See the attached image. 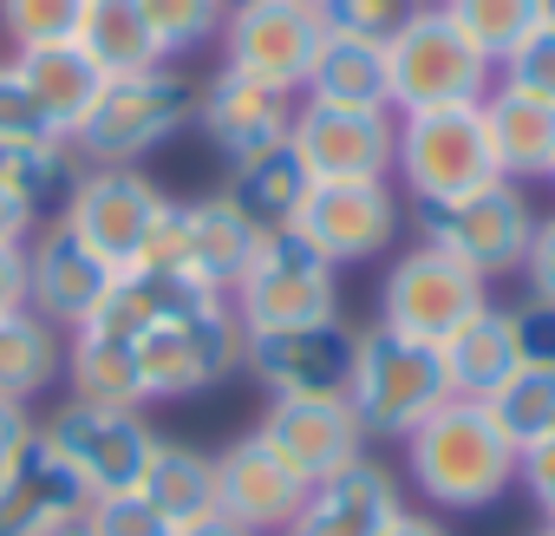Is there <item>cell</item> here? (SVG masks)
Returning a JSON list of instances; mask_svg holds the SVG:
<instances>
[{
	"mask_svg": "<svg viewBox=\"0 0 555 536\" xmlns=\"http://www.w3.org/2000/svg\"><path fill=\"white\" fill-rule=\"evenodd\" d=\"M105 341L131 347L144 406L151 399H190V393H203V386H216L222 373L242 367V321H235L229 295H203V289H177L144 328L105 334Z\"/></svg>",
	"mask_w": 555,
	"mask_h": 536,
	"instance_id": "1",
	"label": "cell"
},
{
	"mask_svg": "<svg viewBox=\"0 0 555 536\" xmlns=\"http://www.w3.org/2000/svg\"><path fill=\"white\" fill-rule=\"evenodd\" d=\"M405 477L438 510H490L516 484V445L496 432L483 399H444L405 432Z\"/></svg>",
	"mask_w": 555,
	"mask_h": 536,
	"instance_id": "2",
	"label": "cell"
},
{
	"mask_svg": "<svg viewBox=\"0 0 555 536\" xmlns=\"http://www.w3.org/2000/svg\"><path fill=\"white\" fill-rule=\"evenodd\" d=\"M190 112H196V86L177 66L125 73L99 86V99L66 131V151L92 170H138L151 151H164L190 125Z\"/></svg>",
	"mask_w": 555,
	"mask_h": 536,
	"instance_id": "3",
	"label": "cell"
},
{
	"mask_svg": "<svg viewBox=\"0 0 555 536\" xmlns=\"http://www.w3.org/2000/svg\"><path fill=\"white\" fill-rule=\"evenodd\" d=\"M229 308L242 321V334H274V328H308V321H334L340 315V276L334 261L295 235V229H274L255 235L242 276L229 289Z\"/></svg>",
	"mask_w": 555,
	"mask_h": 536,
	"instance_id": "4",
	"label": "cell"
},
{
	"mask_svg": "<svg viewBox=\"0 0 555 536\" xmlns=\"http://www.w3.org/2000/svg\"><path fill=\"white\" fill-rule=\"evenodd\" d=\"M444 399H451V380H444V360H438L431 341H412L399 328H366L360 334L347 406L366 425V438H405Z\"/></svg>",
	"mask_w": 555,
	"mask_h": 536,
	"instance_id": "5",
	"label": "cell"
},
{
	"mask_svg": "<svg viewBox=\"0 0 555 536\" xmlns=\"http://www.w3.org/2000/svg\"><path fill=\"white\" fill-rule=\"evenodd\" d=\"M496 86V66L451 27L438 8H412L399 34L386 40V92L392 112H438V105H477Z\"/></svg>",
	"mask_w": 555,
	"mask_h": 536,
	"instance_id": "6",
	"label": "cell"
},
{
	"mask_svg": "<svg viewBox=\"0 0 555 536\" xmlns=\"http://www.w3.org/2000/svg\"><path fill=\"white\" fill-rule=\"evenodd\" d=\"M399 118V144H392V170L405 177L418 209L457 203L470 190H483L496 177L490 144H483V118L477 105H438V112H392Z\"/></svg>",
	"mask_w": 555,
	"mask_h": 536,
	"instance_id": "7",
	"label": "cell"
},
{
	"mask_svg": "<svg viewBox=\"0 0 555 536\" xmlns=\"http://www.w3.org/2000/svg\"><path fill=\"white\" fill-rule=\"evenodd\" d=\"M40 438L66 458V471L86 484V497L138 490L151 445H157V432L138 406H105V399H79V393L40 419Z\"/></svg>",
	"mask_w": 555,
	"mask_h": 536,
	"instance_id": "8",
	"label": "cell"
},
{
	"mask_svg": "<svg viewBox=\"0 0 555 536\" xmlns=\"http://www.w3.org/2000/svg\"><path fill=\"white\" fill-rule=\"evenodd\" d=\"M248 248H255V229L222 196H164L157 235L138 268H164V276H177L203 295H229Z\"/></svg>",
	"mask_w": 555,
	"mask_h": 536,
	"instance_id": "9",
	"label": "cell"
},
{
	"mask_svg": "<svg viewBox=\"0 0 555 536\" xmlns=\"http://www.w3.org/2000/svg\"><path fill=\"white\" fill-rule=\"evenodd\" d=\"M164 216V190L144 170H79L60 196V222L105 261V268H138Z\"/></svg>",
	"mask_w": 555,
	"mask_h": 536,
	"instance_id": "10",
	"label": "cell"
},
{
	"mask_svg": "<svg viewBox=\"0 0 555 536\" xmlns=\"http://www.w3.org/2000/svg\"><path fill=\"white\" fill-rule=\"evenodd\" d=\"M477 308H490V282L470 276L464 261H451L444 248H431L425 235L392 255L386 282H379V328H399L412 341H444L457 321H470Z\"/></svg>",
	"mask_w": 555,
	"mask_h": 536,
	"instance_id": "11",
	"label": "cell"
},
{
	"mask_svg": "<svg viewBox=\"0 0 555 536\" xmlns=\"http://www.w3.org/2000/svg\"><path fill=\"white\" fill-rule=\"evenodd\" d=\"M529 229H535V209H529L522 183H509V177H490L483 190L425 209V242L444 248L451 261H464L483 282L516 276L522 255H529Z\"/></svg>",
	"mask_w": 555,
	"mask_h": 536,
	"instance_id": "12",
	"label": "cell"
},
{
	"mask_svg": "<svg viewBox=\"0 0 555 536\" xmlns=\"http://www.w3.org/2000/svg\"><path fill=\"white\" fill-rule=\"evenodd\" d=\"M321 14L301 8V0H229L222 14V66L229 73H248L274 92H295L301 99V79L314 66V47H321Z\"/></svg>",
	"mask_w": 555,
	"mask_h": 536,
	"instance_id": "13",
	"label": "cell"
},
{
	"mask_svg": "<svg viewBox=\"0 0 555 536\" xmlns=\"http://www.w3.org/2000/svg\"><path fill=\"white\" fill-rule=\"evenodd\" d=\"M353 347H360V334L340 328V315L334 321H308V328L242 334V373L268 399H347Z\"/></svg>",
	"mask_w": 555,
	"mask_h": 536,
	"instance_id": "14",
	"label": "cell"
},
{
	"mask_svg": "<svg viewBox=\"0 0 555 536\" xmlns=\"http://www.w3.org/2000/svg\"><path fill=\"white\" fill-rule=\"evenodd\" d=\"M399 118L392 112H353V105H295L288 151L308 170V183H379L392 177Z\"/></svg>",
	"mask_w": 555,
	"mask_h": 536,
	"instance_id": "15",
	"label": "cell"
},
{
	"mask_svg": "<svg viewBox=\"0 0 555 536\" xmlns=\"http://www.w3.org/2000/svg\"><path fill=\"white\" fill-rule=\"evenodd\" d=\"M295 235H308L334 268H360L392 248L399 235V196L392 183H308L295 209Z\"/></svg>",
	"mask_w": 555,
	"mask_h": 536,
	"instance_id": "16",
	"label": "cell"
},
{
	"mask_svg": "<svg viewBox=\"0 0 555 536\" xmlns=\"http://www.w3.org/2000/svg\"><path fill=\"white\" fill-rule=\"evenodd\" d=\"M295 92H274L248 73H229L216 66V79L196 92V112L190 125L203 131V144L222 157V164H242V157H261V151H282L288 144V125H295Z\"/></svg>",
	"mask_w": 555,
	"mask_h": 536,
	"instance_id": "17",
	"label": "cell"
},
{
	"mask_svg": "<svg viewBox=\"0 0 555 536\" xmlns=\"http://www.w3.org/2000/svg\"><path fill=\"white\" fill-rule=\"evenodd\" d=\"M255 438L301 484H321L340 464L366 458V425L353 419L347 399H268V412L255 419Z\"/></svg>",
	"mask_w": 555,
	"mask_h": 536,
	"instance_id": "18",
	"label": "cell"
},
{
	"mask_svg": "<svg viewBox=\"0 0 555 536\" xmlns=\"http://www.w3.org/2000/svg\"><path fill=\"white\" fill-rule=\"evenodd\" d=\"M112 276H118V268H105L60 216L27 235V308L47 328H60V334H73V328L92 321V308L105 302Z\"/></svg>",
	"mask_w": 555,
	"mask_h": 536,
	"instance_id": "19",
	"label": "cell"
},
{
	"mask_svg": "<svg viewBox=\"0 0 555 536\" xmlns=\"http://www.w3.org/2000/svg\"><path fill=\"white\" fill-rule=\"evenodd\" d=\"M405 516V490L379 458H353L334 477L308 484L295 523L282 536H386Z\"/></svg>",
	"mask_w": 555,
	"mask_h": 536,
	"instance_id": "20",
	"label": "cell"
},
{
	"mask_svg": "<svg viewBox=\"0 0 555 536\" xmlns=\"http://www.w3.org/2000/svg\"><path fill=\"white\" fill-rule=\"evenodd\" d=\"M301 497H308V484L274 458L255 432L216 451V510L229 523H242L248 536H282L295 523Z\"/></svg>",
	"mask_w": 555,
	"mask_h": 536,
	"instance_id": "21",
	"label": "cell"
},
{
	"mask_svg": "<svg viewBox=\"0 0 555 536\" xmlns=\"http://www.w3.org/2000/svg\"><path fill=\"white\" fill-rule=\"evenodd\" d=\"M86 484L66 471V458L34 432L8 464H0V536H40L60 516L86 510Z\"/></svg>",
	"mask_w": 555,
	"mask_h": 536,
	"instance_id": "22",
	"label": "cell"
},
{
	"mask_svg": "<svg viewBox=\"0 0 555 536\" xmlns=\"http://www.w3.org/2000/svg\"><path fill=\"white\" fill-rule=\"evenodd\" d=\"M477 118H483V144H490L496 177L529 183V177L555 170V105L548 99H529V92H516V86L496 79L477 99Z\"/></svg>",
	"mask_w": 555,
	"mask_h": 536,
	"instance_id": "23",
	"label": "cell"
},
{
	"mask_svg": "<svg viewBox=\"0 0 555 536\" xmlns=\"http://www.w3.org/2000/svg\"><path fill=\"white\" fill-rule=\"evenodd\" d=\"M301 99L314 105H353V112H392L386 92V40H360V34H321L314 66L301 79Z\"/></svg>",
	"mask_w": 555,
	"mask_h": 536,
	"instance_id": "24",
	"label": "cell"
},
{
	"mask_svg": "<svg viewBox=\"0 0 555 536\" xmlns=\"http://www.w3.org/2000/svg\"><path fill=\"white\" fill-rule=\"evenodd\" d=\"M438 360H444V380H451V393L457 399H490L516 367H522V354H516V328H509V308H477L470 321H457L444 341H438Z\"/></svg>",
	"mask_w": 555,
	"mask_h": 536,
	"instance_id": "25",
	"label": "cell"
},
{
	"mask_svg": "<svg viewBox=\"0 0 555 536\" xmlns=\"http://www.w3.org/2000/svg\"><path fill=\"white\" fill-rule=\"evenodd\" d=\"M255 235H274V229H295V209L308 196V170L295 164V151H261V157H242L229 164V183L216 190Z\"/></svg>",
	"mask_w": 555,
	"mask_h": 536,
	"instance_id": "26",
	"label": "cell"
},
{
	"mask_svg": "<svg viewBox=\"0 0 555 536\" xmlns=\"http://www.w3.org/2000/svg\"><path fill=\"white\" fill-rule=\"evenodd\" d=\"M14 73H21V86L34 92V105L47 112V125L66 138L73 125H79V112L99 99V86H105V73L92 66V53L79 47V40H53V47H34V53H14Z\"/></svg>",
	"mask_w": 555,
	"mask_h": 536,
	"instance_id": "27",
	"label": "cell"
},
{
	"mask_svg": "<svg viewBox=\"0 0 555 536\" xmlns=\"http://www.w3.org/2000/svg\"><path fill=\"white\" fill-rule=\"evenodd\" d=\"M92 66L105 79H125V73H151V66H170L164 60V40L157 27L144 21L138 0H86V14H79V34H73Z\"/></svg>",
	"mask_w": 555,
	"mask_h": 536,
	"instance_id": "28",
	"label": "cell"
},
{
	"mask_svg": "<svg viewBox=\"0 0 555 536\" xmlns=\"http://www.w3.org/2000/svg\"><path fill=\"white\" fill-rule=\"evenodd\" d=\"M138 490H144V503L177 529V523L216 510V458L196 451V445L157 438V445H151V464H144V477H138Z\"/></svg>",
	"mask_w": 555,
	"mask_h": 536,
	"instance_id": "29",
	"label": "cell"
},
{
	"mask_svg": "<svg viewBox=\"0 0 555 536\" xmlns=\"http://www.w3.org/2000/svg\"><path fill=\"white\" fill-rule=\"evenodd\" d=\"M66 373V347L60 328H47L34 308L0 315V399H40L53 380Z\"/></svg>",
	"mask_w": 555,
	"mask_h": 536,
	"instance_id": "30",
	"label": "cell"
},
{
	"mask_svg": "<svg viewBox=\"0 0 555 536\" xmlns=\"http://www.w3.org/2000/svg\"><path fill=\"white\" fill-rule=\"evenodd\" d=\"M438 8L490 66H503L542 21H555V0H438Z\"/></svg>",
	"mask_w": 555,
	"mask_h": 536,
	"instance_id": "31",
	"label": "cell"
},
{
	"mask_svg": "<svg viewBox=\"0 0 555 536\" xmlns=\"http://www.w3.org/2000/svg\"><path fill=\"white\" fill-rule=\"evenodd\" d=\"M483 406H490L496 432H503V438L516 445V458H522L542 432H555V367H529V360H522Z\"/></svg>",
	"mask_w": 555,
	"mask_h": 536,
	"instance_id": "32",
	"label": "cell"
},
{
	"mask_svg": "<svg viewBox=\"0 0 555 536\" xmlns=\"http://www.w3.org/2000/svg\"><path fill=\"white\" fill-rule=\"evenodd\" d=\"M144 21L157 27L164 40V60H183L196 47H209L222 34V14H229V0H138Z\"/></svg>",
	"mask_w": 555,
	"mask_h": 536,
	"instance_id": "33",
	"label": "cell"
},
{
	"mask_svg": "<svg viewBox=\"0 0 555 536\" xmlns=\"http://www.w3.org/2000/svg\"><path fill=\"white\" fill-rule=\"evenodd\" d=\"M79 14H86V0H0V40L14 53H34V47L73 40Z\"/></svg>",
	"mask_w": 555,
	"mask_h": 536,
	"instance_id": "34",
	"label": "cell"
},
{
	"mask_svg": "<svg viewBox=\"0 0 555 536\" xmlns=\"http://www.w3.org/2000/svg\"><path fill=\"white\" fill-rule=\"evenodd\" d=\"M496 79L516 86V92H529V99H548V105H555V21H542V27L496 66Z\"/></svg>",
	"mask_w": 555,
	"mask_h": 536,
	"instance_id": "35",
	"label": "cell"
},
{
	"mask_svg": "<svg viewBox=\"0 0 555 536\" xmlns=\"http://www.w3.org/2000/svg\"><path fill=\"white\" fill-rule=\"evenodd\" d=\"M47 138H60V131L47 125V112L21 86L14 60H0V151H8V144H47Z\"/></svg>",
	"mask_w": 555,
	"mask_h": 536,
	"instance_id": "36",
	"label": "cell"
},
{
	"mask_svg": "<svg viewBox=\"0 0 555 536\" xmlns=\"http://www.w3.org/2000/svg\"><path fill=\"white\" fill-rule=\"evenodd\" d=\"M86 516H92V536H170V523L144 503V490L92 497V503H86Z\"/></svg>",
	"mask_w": 555,
	"mask_h": 536,
	"instance_id": "37",
	"label": "cell"
},
{
	"mask_svg": "<svg viewBox=\"0 0 555 536\" xmlns=\"http://www.w3.org/2000/svg\"><path fill=\"white\" fill-rule=\"evenodd\" d=\"M418 8V0H334V8L321 14V27L334 34H360V40H392L399 21Z\"/></svg>",
	"mask_w": 555,
	"mask_h": 536,
	"instance_id": "38",
	"label": "cell"
},
{
	"mask_svg": "<svg viewBox=\"0 0 555 536\" xmlns=\"http://www.w3.org/2000/svg\"><path fill=\"white\" fill-rule=\"evenodd\" d=\"M509 328H516V354L529 367H555V302L529 295L522 308H509Z\"/></svg>",
	"mask_w": 555,
	"mask_h": 536,
	"instance_id": "39",
	"label": "cell"
},
{
	"mask_svg": "<svg viewBox=\"0 0 555 536\" xmlns=\"http://www.w3.org/2000/svg\"><path fill=\"white\" fill-rule=\"evenodd\" d=\"M516 484L535 497V510L555 523V432H542L522 458H516Z\"/></svg>",
	"mask_w": 555,
	"mask_h": 536,
	"instance_id": "40",
	"label": "cell"
},
{
	"mask_svg": "<svg viewBox=\"0 0 555 536\" xmlns=\"http://www.w3.org/2000/svg\"><path fill=\"white\" fill-rule=\"evenodd\" d=\"M516 276L529 282V295L555 302V216H535V229H529V255H522Z\"/></svg>",
	"mask_w": 555,
	"mask_h": 536,
	"instance_id": "41",
	"label": "cell"
},
{
	"mask_svg": "<svg viewBox=\"0 0 555 536\" xmlns=\"http://www.w3.org/2000/svg\"><path fill=\"white\" fill-rule=\"evenodd\" d=\"M27 308V242H0V315Z\"/></svg>",
	"mask_w": 555,
	"mask_h": 536,
	"instance_id": "42",
	"label": "cell"
},
{
	"mask_svg": "<svg viewBox=\"0 0 555 536\" xmlns=\"http://www.w3.org/2000/svg\"><path fill=\"white\" fill-rule=\"evenodd\" d=\"M34 222H40V209H34L8 177H0V242H27V235H34Z\"/></svg>",
	"mask_w": 555,
	"mask_h": 536,
	"instance_id": "43",
	"label": "cell"
},
{
	"mask_svg": "<svg viewBox=\"0 0 555 536\" xmlns=\"http://www.w3.org/2000/svg\"><path fill=\"white\" fill-rule=\"evenodd\" d=\"M34 432H40V419H34L21 399H0V464H8V458H14Z\"/></svg>",
	"mask_w": 555,
	"mask_h": 536,
	"instance_id": "44",
	"label": "cell"
},
{
	"mask_svg": "<svg viewBox=\"0 0 555 536\" xmlns=\"http://www.w3.org/2000/svg\"><path fill=\"white\" fill-rule=\"evenodd\" d=\"M170 536H248L242 523H229L222 510H203V516H190V523H177Z\"/></svg>",
	"mask_w": 555,
	"mask_h": 536,
	"instance_id": "45",
	"label": "cell"
},
{
	"mask_svg": "<svg viewBox=\"0 0 555 536\" xmlns=\"http://www.w3.org/2000/svg\"><path fill=\"white\" fill-rule=\"evenodd\" d=\"M386 536H451V523H444V516H431V510H405Z\"/></svg>",
	"mask_w": 555,
	"mask_h": 536,
	"instance_id": "46",
	"label": "cell"
},
{
	"mask_svg": "<svg viewBox=\"0 0 555 536\" xmlns=\"http://www.w3.org/2000/svg\"><path fill=\"white\" fill-rule=\"evenodd\" d=\"M40 536H92V516L86 510H73V516H60L53 529H40Z\"/></svg>",
	"mask_w": 555,
	"mask_h": 536,
	"instance_id": "47",
	"label": "cell"
},
{
	"mask_svg": "<svg viewBox=\"0 0 555 536\" xmlns=\"http://www.w3.org/2000/svg\"><path fill=\"white\" fill-rule=\"evenodd\" d=\"M301 8H314V14H327V8H334V0H301Z\"/></svg>",
	"mask_w": 555,
	"mask_h": 536,
	"instance_id": "48",
	"label": "cell"
},
{
	"mask_svg": "<svg viewBox=\"0 0 555 536\" xmlns=\"http://www.w3.org/2000/svg\"><path fill=\"white\" fill-rule=\"evenodd\" d=\"M529 536H555V523H542V529H529Z\"/></svg>",
	"mask_w": 555,
	"mask_h": 536,
	"instance_id": "49",
	"label": "cell"
},
{
	"mask_svg": "<svg viewBox=\"0 0 555 536\" xmlns=\"http://www.w3.org/2000/svg\"><path fill=\"white\" fill-rule=\"evenodd\" d=\"M418 8H431V0H418Z\"/></svg>",
	"mask_w": 555,
	"mask_h": 536,
	"instance_id": "50",
	"label": "cell"
},
{
	"mask_svg": "<svg viewBox=\"0 0 555 536\" xmlns=\"http://www.w3.org/2000/svg\"><path fill=\"white\" fill-rule=\"evenodd\" d=\"M548 183H555V170H548Z\"/></svg>",
	"mask_w": 555,
	"mask_h": 536,
	"instance_id": "51",
	"label": "cell"
}]
</instances>
